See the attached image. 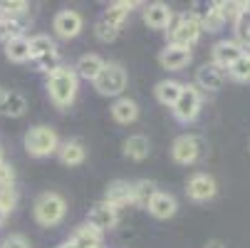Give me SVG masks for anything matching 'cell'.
I'll list each match as a JSON object with an SVG mask.
<instances>
[{
  "label": "cell",
  "mask_w": 250,
  "mask_h": 248,
  "mask_svg": "<svg viewBox=\"0 0 250 248\" xmlns=\"http://www.w3.org/2000/svg\"><path fill=\"white\" fill-rule=\"evenodd\" d=\"M223 82H226V72L221 67H216L213 62H206V65H201L198 67V72H196V87L203 92H218L221 87H223Z\"/></svg>",
  "instance_id": "13"
},
{
  "label": "cell",
  "mask_w": 250,
  "mask_h": 248,
  "mask_svg": "<svg viewBox=\"0 0 250 248\" xmlns=\"http://www.w3.org/2000/svg\"><path fill=\"white\" fill-rule=\"evenodd\" d=\"M102 231H97V228H92L89 224H84V226H80L72 236H69V241H72L77 248H102Z\"/></svg>",
  "instance_id": "24"
},
{
  "label": "cell",
  "mask_w": 250,
  "mask_h": 248,
  "mask_svg": "<svg viewBox=\"0 0 250 248\" xmlns=\"http://www.w3.org/2000/svg\"><path fill=\"white\" fill-rule=\"evenodd\" d=\"M191 15L201 23L203 32H218L226 25V18H223V10L218 3H196Z\"/></svg>",
  "instance_id": "9"
},
{
  "label": "cell",
  "mask_w": 250,
  "mask_h": 248,
  "mask_svg": "<svg viewBox=\"0 0 250 248\" xmlns=\"http://www.w3.org/2000/svg\"><path fill=\"white\" fill-rule=\"evenodd\" d=\"M5 99H8V90L0 85V110H3V104H5Z\"/></svg>",
  "instance_id": "39"
},
{
  "label": "cell",
  "mask_w": 250,
  "mask_h": 248,
  "mask_svg": "<svg viewBox=\"0 0 250 248\" xmlns=\"http://www.w3.org/2000/svg\"><path fill=\"white\" fill-rule=\"evenodd\" d=\"M3 50H5V57L10 62H30L32 55H30V38H25V35H20V38H13L8 43H3Z\"/></svg>",
  "instance_id": "23"
},
{
  "label": "cell",
  "mask_w": 250,
  "mask_h": 248,
  "mask_svg": "<svg viewBox=\"0 0 250 248\" xmlns=\"http://www.w3.org/2000/svg\"><path fill=\"white\" fill-rule=\"evenodd\" d=\"M151 152V144L144 134H131L124 139V157L131 161H144Z\"/></svg>",
  "instance_id": "19"
},
{
  "label": "cell",
  "mask_w": 250,
  "mask_h": 248,
  "mask_svg": "<svg viewBox=\"0 0 250 248\" xmlns=\"http://www.w3.org/2000/svg\"><path fill=\"white\" fill-rule=\"evenodd\" d=\"M57 159L64 166H80L87 159V149H84V144L80 139H67V141H60Z\"/></svg>",
  "instance_id": "17"
},
{
  "label": "cell",
  "mask_w": 250,
  "mask_h": 248,
  "mask_svg": "<svg viewBox=\"0 0 250 248\" xmlns=\"http://www.w3.org/2000/svg\"><path fill=\"white\" fill-rule=\"evenodd\" d=\"M25 112H27V99H25L20 92H8V99H5V104H3V110H0V114L18 119V117H22Z\"/></svg>",
  "instance_id": "27"
},
{
  "label": "cell",
  "mask_w": 250,
  "mask_h": 248,
  "mask_svg": "<svg viewBox=\"0 0 250 248\" xmlns=\"http://www.w3.org/2000/svg\"><path fill=\"white\" fill-rule=\"evenodd\" d=\"M240 55H243V45H240L238 40H221V43L213 45V50H210V57H213L210 62L226 72V69H228Z\"/></svg>",
  "instance_id": "12"
},
{
  "label": "cell",
  "mask_w": 250,
  "mask_h": 248,
  "mask_svg": "<svg viewBox=\"0 0 250 248\" xmlns=\"http://www.w3.org/2000/svg\"><path fill=\"white\" fill-rule=\"evenodd\" d=\"M45 87H47L50 102L57 110H69L77 99V92H80V77L75 72V67L62 65V67L55 69V72L47 75Z\"/></svg>",
  "instance_id": "1"
},
{
  "label": "cell",
  "mask_w": 250,
  "mask_h": 248,
  "mask_svg": "<svg viewBox=\"0 0 250 248\" xmlns=\"http://www.w3.org/2000/svg\"><path fill=\"white\" fill-rule=\"evenodd\" d=\"M141 18H144V23L151 30H168V25L173 20V10L166 3H149V5H144Z\"/></svg>",
  "instance_id": "15"
},
{
  "label": "cell",
  "mask_w": 250,
  "mask_h": 248,
  "mask_svg": "<svg viewBox=\"0 0 250 248\" xmlns=\"http://www.w3.org/2000/svg\"><path fill=\"white\" fill-rule=\"evenodd\" d=\"M82 27H84V18H82V13L69 10V8L60 10V13L55 15V20H52V30H55L57 38H62V40H72V38H77V35L82 32Z\"/></svg>",
  "instance_id": "8"
},
{
  "label": "cell",
  "mask_w": 250,
  "mask_h": 248,
  "mask_svg": "<svg viewBox=\"0 0 250 248\" xmlns=\"http://www.w3.org/2000/svg\"><path fill=\"white\" fill-rule=\"evenodd\" d=\"M156 191H159V189H156L154 181H149V179H139V181L131 184V203L139 206V208H146Z\"/></svg>",
  "instance_id": "25"
},
{
  "label": "cell",
  "mask_w": 250,
  "mask_h": 248,
  "mask_svg": "<svg viewBox=\"0 0 250 248\" xmlns=\"http://www.w3.org/2000/svg\"><path fill=\"white\" fill-rule=\"evenodd\" d=\"M102 67H104V60H102L99 55H94V52H87V55H82V57L77 60L75 72H77L80 80H89V82H94L97 75L102 72Z\"/></svg>",
  "instance_id": "21"
},
{
  "label": "cell",
  "mask_w": 250,
  "mask_h": 248,
  "mask_svg": "<svg viewBox=\"0 0 250 248\" xmlns=\"http://www.w3.org/2000/svg\"><path fill=\"white\" fill-rule=\"evenodd\" d=\"M203 154H206V141L198 134H181V136H176L173 144H171V159L181 166L196 164Z\"/></svg>",
  "instance_id": "6"
},
{
  "label": "cell",
  "mask_w": 250,
  "mask_h": 248,
  "mask_svg": "<svg viewBox=\"0 0 250 248\" xmlns=\"http://www.w3.org/2000/svg\"><path fill=\"white\" fill-rule=\"evenodd\" d=\"M216 194H218L216 179H213L210 174H203V171L193 174L191 179H188V184H186V196H188L191 201H198V203L210 201Z\"/></svg>",
  "instance_id": "10"
},
{
  "label": "cell",
  "mask_w": 250,
  "mask_h": 248,
  "mask_svg": "<svg viewBox=\"0 0 250 248\" xmlns=\"http://www.w3.org/2000/svg\"><path fill=\"white\" fill-rule=\"evenodd\" d=\"M50 52H57V45L50 35H32L30 38V55L32 60L35 57H42V55H50Z\"/></svg>",
  "instance_id": "28"
},
{
  "label": "cell",
  "mask_w": 250,
  "mask_h": 248,
  "mask_svg": "<svg viewBox=\"0 0 250 248\" xmlns=\"http://www.w3.org/2000/svg\"><path fill=\"white\" fill-rule=\"evenodd\" d=\"M146 211H149V214H151L154 219H159V221H166V219L176 216V211H178V201H176V196H173V194L156 191V194H154V199L149 201Z\"/></svg>",
  "instance_id": "16"
},
{
  "label": "cell",
  "mask_w": 250,
  "mask_h": 248,
  "mask_svg": "<svg viewBox=\"0 0 250 248\" xmlns=\"http://www.w3.org/2000/svg\"><path fill=\"white\" fill-rule=\"evenodd\" d=\"M206 248H226V243H223V241H218V238H213V241H208V243H206Z\"/></svg>",
  "instance_id": "38"
},
{
  "label": "cell",
  "mask_w": 250,
  "mask_h": 248,
  "mask_svg": "<svg viewBox=\"0 0 250 248\" xmlns=\"http://www.w3.org/2000/svg\"><path fill=\"white\" fill-rule=\"evenodd\" d=\"M32 216L45 228H52V226L62 224L64 216H67V201H64V196H60L57 191L40 194L38 199H35V203H32Z\"/></svg>",
  "instance_id": "2"
},
{
  "label": "cell",
  "mask_w": 250,
  "mask_h": 248,
  "mask_svg": "<svg viewBox=\"0 0 250 248\" xmlns=\"http://www.w3.org/2000/svg\"><path fill=\"white\" fill-rule=\"evenodd\" d=\"M92 85H94V90L102 97H122V92L129 85V75H126L124 65H119V62H104L102 72L97 75V80Z\"/></svg>",
  "instance_id": "5"
},
{
  "label": "cell",
  "mask_w": 250,
  "mask_h": 248,
  "mask_svg": "<svg viewBox=\"0 0 250 248\" xmlns=\"http://www.w3.org/2000/svg\"><path fill=\"white\" fill-rule=\"evenodd\" d=\"M201 104H203L201 90H198L196 85H184V90H181V94H178L176 104L171 107V112H173V117H176L178 122L188 124V122H196V119H198Z\"/></svg>",
  "instance_id": "7"
},
{
  "label": "cell",
  "mask_w": 250,
  "mask_h": 248,
  "mask_svg": "<svg viewBox=\"0 0 250 248\" xmlns=\"http://www.w3.org/2000/svg\"><path fill=\"white\" fill-rule=\"evenodd\" d=\"M228 77L235 82H248L250 80V55L243 52L230 67H228Z\"/></svg>",
  "instance_id": "29"
},
{
  "label": "cell",
  "mask_w": 250,
  "mask_h": 248,
  "mask_svg": "<svg viewBox=\"0 0 250 248\" xmlns=\"http://www.w3.org/2000/svg\"><path fill=\"white\" fill-rule=\"evenodd\" d=\"M112 117L119 124H131L139 119V104L129 97H117L112 104Z\"/></svg>",
  "instance_id": "22"
},
{
  "label": "cell",
  "mask_w": 250,
  "mask_h": 248,
  "mask_svg": "<svg viewBox=\"0 0 250 248\" xmlns=\"http://www.w3.org/2000/svg\"><path fill=\"white\" fill-rule=\"evenodd\" d=\"M102 201H106V203L114 206V208H122V206L131 203V184L124 181V179L112 181L109 186L104 189V199Z\"/></svg>",
  "instance_id": "18"
},
{
  "label": "cell",
  "mask_w": 250,
  "mask_h": 248,
  "mask_svg": "<svg viewBox=\"0 0 250 248\" xmlns=\"http://www.w3.org/2000/svg\"><path fill=\"white\" fill-rule=\"evenodd\" d=\"M136 5H139V3H129V0H117V3H112L109 8L102 13V20H106L109 25H114V27L122 30V25L129 20V15H131V10H134Z\"/></svg>",
  "instance_id": "20"
},
{
  "label": "cell",
  "mask_w": 250,
  "mask_h": 248,
  "mask_svg": "<svg viewBox=\"0 0 250 248\" xmlns=\"http://www.w3.org/2000/svg\"><path fill=\"white\" fill-rule=\"evenodd\" d=\"M191 50L188 47H178V45H166L161 52H159V65L168 72H178V69L188 67L191 62Z\"/></svg>",
  "instance_id": "14"
},
{
  "label": "cell",
  "mask_w": 250,
  "mask_h": 248,
  "mask_svg": "<svg viewBox=\"0 0 250 248\" xmlns=\"http://www.w3.org/2000/svg\"><path fill=\"white\" fill-rule=\"evenodd\" d=\"M15 206H18V191L15 189H0V208L5 214H10V211H15Z\"/></svg>",
  "instance_id": "36"
},
{
  "label": "cell",
  "mask_w": 250,
  "mask_h": 248,
  "mask_svg": "<svg viewBox=\"0 0 250 248\" xmlns=\"http://www.w3.org/2000/svg\"><path fill=\"white\" fill-rule=\"evenodd\" d=\"M87 224H89L92 228L102 231V233H104V231H112V228H117V224H119V208L109 206L106 201H99V203H94V206L89 208Z\"/></svg>",
  "instance_id": "11"
},
{
  "label": "cell",
  "mask_w": 250,
  "mask_h": 248,
  "mask_svg": "<svg viewBox=\"0 0 250 248\" xmlns=\"http://www.w3.org/2000/svg\"><path fill=\"white\" fill-rule=\"evenodd\" d=\"M233 30H235V38H238L240 45L250 40V8L238 15V20L233 23Z\"/></svg>",
  "instance_id": "32"
},
{
  "label": "cell",
  "mask_w": 250,
  "mask_h": 248,
  "mask_svg": "<svg viewBox=\"0 0 250 248\" xmlns=\"http://www.w3.org/2000/svg\"><path fill=\"white\" fill-rule=\"evenodd\" d=\"M5 219H8V214H5V211H3V208H0V226H3V224H5Z\"/></svg>",
  "instance_id": "41"
},
{
  "label": "cell",
  "mask_w": 250,
  "mask_h": 248,
  "mask_svg": "<svg viewBox=\"0 0 250 248\" xmlns=\"http://www.w3.org/2000/svg\"><path fill=\"white\" fill-rule=\"evenodd\" d=\"M0 248H32V246H30V241H27L22 233H10V236L3 238Z\"/></svg>",
  "instance_id": "37"
},
{
  "label": "cell",
  "mask_w": 250,
  "mask_h": 248,
  "mask_svg": "<svg viewBox=\"0 0 250 248\" xmlns=\"http://www.w3.org/2000/svg\"><path fill=\"white\" fill-rule=\"evenodd\" d=\"M203 35V27L201 23L191 15V13H184V15H173L168 30H166V38H168V45H178V47H193Z\"/></svg>",
  "instance_id": "4"
},
{
  "label": "cell",
  "mask_w": 250,
  "mask_h": 248,
  "mask_svg": "<svg viewBox=\"0 0 250 248\" xmlns=\"http://www.w3.org/2000/svg\"><path fill=\"white\" fill-rule=\"evenodd\" d=\"M32 62H35V67H38L40 72H45V75L55 72L57 67H62V57H60V52H50V55H42V57H35Z\"/></svg>",
  "instance_id": "33"
},
{
  "label": "cell",
  "mask_w": 250,
  "mask_h": 248,
  "mask_svg": "<svg viewBox=\"0 0 250 248\" xmlns=\"http://www.w3.org/2000/svg\"><path fill=\"white\" fill-rule=\"evenodd\" d=\"M218 5H221V10H223V18L230 20V23H235L238 15L250 8V3H218Z\"/></svg>",
  "instance_id": "34"
},
{
  "label": "cell",
  "mask_w": 250,
  "mask_h": 248,
  "mask_svg": "<svg viewBox=\"0 0 250 248\" xmlns=\"http://www.w3.org/2000/svg\"><path fill=\"white\" fill-rule=\"evenodd\" d=\"M181 90H184L181 82H176V80H161V82L154 87V94H156V99L164 104V107H173L176 99H178V94H181Z\"/></svg>",
  "instance_id": "26"
},
{
  "label": "cell",
  "mask_w": 250,
  "mask_h": 248,
  "mask_svg": "<svg viewBox=\"0 0 250 248\" xmlns=\"http://www.w3.org/2000/svg\"><path fill=\"white\" fill-rule=\"evenodd\" d=\"M15 184V169L10 166V161H0V189H13Z\"/></svg>",
  "instance_id": "35"
},
{
  "label": "cell",
  "mask_w": 250,
  "mask_h": 248,
  "mask_svg": "<svg viewBox=\"0 0 250 248\" xmlns=\"http://www.w3.org/2000/svg\"><path fill=\"white\" fill-rule=\"evenodd\" d=\"M94 35H97V40L99 43H114L117 38H119V27H114V25H109L106 20H97L94 23Z\"/></svg>",
  "instance_id": "31"
},
{
  "label": "cell",
  "mask_w": 250,
  "mask_h": 248,
  "mask_svg": "<svg viewBox=\"0 0 250 248\" xmlns=\"http://www.w3.org/2000/svg\"><path fill=\"white\" fill-rule=\"evenodd\" d=\"M0 161H3V152H0Z\"/></svg>",
  "instance_id": "43"
},
{
  "label": "cell",
  "mask_w": 250,
  "mask_h": 248,
  "mask_svg": "<svg viewBox=\"0 0 250 248\" xmlns=\"http://www.w3.org/2000/svg\"><path fill=\"white\" fill-rule=\"evenodd\" d=\"M0 23H3V15H0Z\"/></svg>",
  "instance_id": "44"
},
{
  "label": "cell",
  "mask_w": 250,
  "mask_h": 248,
  "mask_svg": "<svg viewBox=\"0 0 250 248\" xmlns=\"http://www.w3.org/2000/svg\"><path fill=\"white\" fill-rule=\"evenodd\" d=\"M30 10V5L25 0H3L0 3V15L10 18V20H20V15H25Z\"/></svg>",
  "instance_id": "30"
},
{
  "label": "cell",
  "mask_w": 250,
  "mask_h": 248,
  "mask_svg": "<svg viewBox=\"0 0 250 248\" xmlns=\"http://www.w3.org/2000/svg\"><path fill=\"white\" fill-rule=\"evenodd\" d=\"M22 144H25V152L35 159H45L50 154H57L60 149V136L52 127L47 124H35L25 132V139H22Z\"/></svg>",
  "instance_id": "3"
},
{
  "label": "cell",
  "mask_w": 250,
  "mask_h": 248,
  "mask_svg": "<svg viewBox=\"0 0 250 248\" xmlns=\"http://www.w3.org/2000/svg\"><path fill=\"white\" fill-rule=\"evenodd\" d=\"M57 248H77V246H75V243H72V241H64V243H60V246H57Z\"/></svg>",
  "instance_id": "40"
},
{
  "label": "cell",
  "mask_w": 250,
  "mask_h": 248,
  "mask_svg": "<svg viewBox=\"0 0 250 248\" xmlns=\"http://www.w3.org/2000/svg\"><path fill=\"white\" fill-rule=\"evenodd\" d=\"M243 52H248V55H250V40H248V43H243Z\"/></svg>",
  "instance_id": "42"
}]
</instances>
